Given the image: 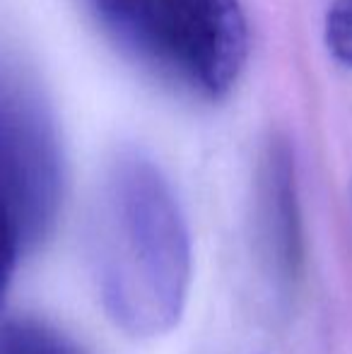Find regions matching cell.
Listing matches in <instances>:
<instances>
[{
	"instance_id": "obj_7",
	"label": "cell",
	"mask_w": 352,
	"mask_h": 354,
	"mask_svg": "<svg viewBox=\"0 0 352 354\" xmlns=\"http://www.w3.org/2000/svg\"><path fill=\"white\" fill-rule=\"evenodd\" d=\"M0 354H66L58 342L41 335V330L24 326L0 328Z\"/></svg>"
},
{
	"instance_id": "obj_5",
	"label": "cell",
	"mask_w": 352,
	"mask_h": 354,
	"mask_svg": "<svg viewBox=\"0 0 352 354\" xmlns=\"http://www.w3.org/2000/svg\"><path fill=\"white\" fill-rule=\"evenodd\" d=\"M324 39L328 53L352 68V0H333L324 17Z\"/></svg>"
},
{
	"instance_id": "obj_2",
	"label": "cell",
	"mask_w": 352,
	"mask_h": 354,
	"mask_svg": "<svg viewBox=\"0 0 352 354\" xmlns=\"http://www.w3.org/2000/svg\"><path fill=\"white\" fill-rule=\"evenodd\" d=\"M97 12L123 41L210 99L230 94L249 61L239 0H106Z\"/></svg>"
},
{
	"instance_id": "obj_1",
	"label": "cell",
	"mask_w": 352,
	"mask_h": 354,
	"mask_svg": "<svg viewBox=\"0 0 352 354\" xmlns=\"http://www.w3.org/2000/svg\"><path fill=\"white\" fill-rule=\"evenodd\" d=\"M94 280L113 326L133 337L174 330L191 292L186 217L167 176L140 154L113 164L94 229Z\"/></svg>"
},
{
	"instance_id": "obj_4",
	"label": "cell",
	"mask_w": 352,
	"mask_h": 354,
	"mask_svg": "<svg viewBox=\"0 0 352 354\" xmlns=\"http://www.w3.org/2000/svg\"><path fill=\"white\" fill-rule=\"evenodd\" d=\"M259 224L272 272L280 280H292L299 272L304 239L295 157L285 140L270 142L266 149L259 181Z\"/></svg>"
},
{
	"instance_id": "obj_3",
	"label": "cell",
	"mask_w": 352,
	"mask_h": 354,
	"mask_svg": "<svg viewBox=\"0 0 352 354\" xmlns=\"http://www.w3.org/2000/svg\"><path fill=\"white\" fill-rule=\"evenodd\" d=\"M61 193L63 162L51 109L27 75L0 61V203L22 243L46 234Z\"/></svg>"
},
{
	"instance_id": "obj_6",
	"label": "cell",
	"mask_w": 352,
	"mask_h": 354,
	"mask_svg": "<svg viewBox=\"0 0 352 354\" xmlns=\"http://www.w3.org/2000/svg\"><path fill=\"white\" fill-rule=\"evenodd\" d=\"M22 246V239L15 227L10 212L5 210V205L0 203V311L8 304V294L12 287V275L15 266H17V253Z\"/></svg>"
}]
</instances>
